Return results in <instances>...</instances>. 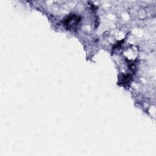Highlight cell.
<instances>
[{"label":"cell","instance_id":"cell-1","mask_svg":"<svg viewBox=\"0 0 156 156\" xmlns=\"http://www.w3.org/2000/svg\"><path fill=\"white\" fill-rule=\"evenodd\" d=\"M80 21V18L79 16L75 14H72L68 16L65 20L64 23L68 29H71V28H74V26H76L79 24Z\"/></svg>","mask_w":156,"mask_h":156}]
</instances>
